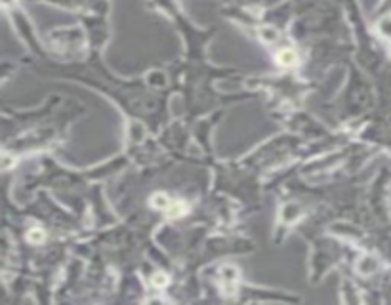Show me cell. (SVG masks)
I'll return each instance as SVG.
<instances>
[{"label": "cell", "mask_w": 391, "mask_h": 305, "mask_svg": "<svg viewBox=\"0 0 391 305\" xmlns=\"http://www.w3.org/2000/svg\"><path fill=\"white\" fill-rule=\"evenodd\" d=\"M277 61H279V65L283 67H294L298 63V54L294 50H290V48H284L277 54Z\"/></svg>", "instance_id": "cell-1"}, {"label": "cell", "mask_w": 391, "mask_h": 305, "mask_svg": "<svg viewBox=\"0 0 391 305\" xmlns=\"http://www.w3.org/2000/svg\"><path fill=\"white\" fill-rule=\"evenodd\" d=\"M174 202L172 198L168 195H164V193H157V195H153L151 196V204L155 206V208H159V210H164L166 212L168 208H170V204Z\"/></svg>", "instance_id": "cell-2"}, {"label": "cell", "mask_w": 391, "mask_h": 305, "mask_svg": "<svg viewBox=\"0 0 391 305\" xmlns=\"http://www.w3.org/2000/svg\"><path fill=\"white\" fill-rule=\"evenodd\" d=\"M185 204L183 202H172L170 204V208L166 210V214L170 216V218H178V216H181V214H185Z\"/></svg>", "instance_id": "cell-3"}, {"label": "cell", "mask_w": 391, "mask_h": 305, "mask_svg": "<svg viewBox=\"0 0 391 305\" xmlns=\"http://www.w3.org/2000/svg\"><path fill=\"white\" fill-rule=\"evenodd\" d=\"M27 239L33 242V244H40L44 239H46V235H44L42 229H38V227H35V229H31L29 235H27Z\"/></svg>", "instance_id": "cell-4"}, {"label": "cell", "mask_w": 391, "mask_h": 305, "mask_svg": "<svg viewBox=\"0 0 391 305\" xmlns=\"http://www.w3.org/2000/svg\"><path fill=\"white\" fill-rule=\"evenodd\" d=\"M153 284L159 286V288H162V286H166L168 284V276L164 275V273H157V275H153Z\"/></svg>", "instance_id": "cell-5"}, {"label": "cell", "mask_w": 391, "mask_h": 305, "mask_svg": "<svg viewBox=\"0 0 391 305\" xmlns=\"http://www.w3.org/2000/svg\"><path fill=\"white\" fill-rule=\"evenodd\" d=\"M380 31L387 37H391V19H385V21L380 23Z\"/></svg>", "instance_id": "cell-6"}]
</instances>
